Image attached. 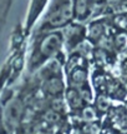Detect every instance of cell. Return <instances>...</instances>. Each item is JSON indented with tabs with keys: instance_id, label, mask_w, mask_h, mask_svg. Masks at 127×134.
<instances>
[{
	"instance_id": "obj_14",
	"label": "cell",
	"mask_w": 127,
	"mask_h": 134,
	"mask_svg": "<svg viewBox=\"0 0 127 134\" xmlns=\"http://www.w3.org/2000/svg\"><path fill=\"white\" fill-rule=\"evenodd\" d=\"M107 3H110V4H117V3H120L121 0H106Z\"/></svg>"
},
{
	"instance_id": "obj_8",
	"label": "cell",
	"mask_w": 127,
	"mask_h": 134,
	"mask_svg": "<svg viewBox=\"0 0 127 134\" xmlns=\"http://www.w3.org/2000/svg\"><path fill=\"white\" fill-rule=\"evenodd\" d=\"M9 111L8 113V119L12 122V120H17L20 115H21V105L16 103V102H12L10 104V108H9Z\"/></svg>"
},
{
	"instance_id": "obj_11",
	"label": "cell",
	"mask_w": 127,
	"mask_h": 134,
	"mask_svg": "<svg viewBox=\"0 0 127 134\" xmlns=\"http://www.w3.org/2000/svg\"><path fill=\"white\" fill-rule=\"evenodd\" d=\"M82 118L86 119V120H93V119L96 118L95 110H93L92 108H90V107L85 108V109L82 110Z\"/></svg>"
},
{
	"instance_id": "obj_2",
	"label": "cell",
	"mask_w": 127,
	"mask_h": 134,
	"mask_svg": "<svg viewBox=\"0 0 127 134\" xmlns=\"http://www.w3.org/2000/svg\"><path fill=\"white\" fill-rule=\"evenodd\" d=\"M62 35L61 34H50L45 39H42L39 47V53L42 58H50L54 53H56L61 47Z\"/></svg>"
},
{
	"instance_id": "obj_10",
	"label": "cell",
	"mask_w": 127,
	"mask_h": 134,
	"mask_svg": "<svg viewBox=\"0 0 127 134\" xmlns=\"http://www.w3.org/2000/svg\"><path fill=\"white\" fill-rule=\"evenodd\" d=\"M127 45V36L126 35H117L116 36V40H115V47H117V49H123V48Z\"/></svg>"
},
{
	"instance_id": "obj_5",
	"label": "cell",
	"mask_w": 127,
	"mask_h": 134,
	"mask_svg": "<svg viewBox=\"0 0 127 134\" xmlns=\"http://www.w3.org/2000/svg\"><path fill=\"white\" fill-rule=\"evenodd\" d=\"M87 80V71L82 68H76L72 73H71V82L74 85L81 88Z\"/></svg>"
},
{
	"instance_id": "obj_4",
	"label": "cell",
	"mask_w": 127,
	"mask_h": 134,
	"mask_svg": "<svg viewBox=\"0 0 127 134\" xmlns=\"http://www.w3.org/2000/svg\"><path fill=\"white\" fill-rule=\"evenodd\" d=\"M44 89L49 95H52V97H58L59 94L62 93L63 90V83L60 78H51L49 79L45 85H44Z\"/></svg>"
},
{
	"instance_id": "obj_13",
	"label": "cell",
	"mask_w": 127,
	"mask_h": 134,
	"mask_svg": "<svg viewBox=\"0 0 127 134\" xmlns=\"http://www.w3.org/2000/svg\"><path fill=\"white\" fill-rule=\"evenodd\" d=\"M63 108V105H62V102L61 100H55V104H54V110L55 111H58V110H61Z\"/></svg>"
},
{
	"instance_id": "obj_7",
	"label": "cell",
	"mask_w": 127,
	"mask_h": 134,
	"mask_svg": "<svg viewBox=\"0 0 127 134\" xmlns=\"http://www.w3.org/2000/svg\"><path fill=\"white\" fill-rule=\"evenodd\" d=\"M105 33V26L102 23H93L90 28V38L93 40H100L102 39Z\"/></svg>"
},
{
	"instance_id": "obj_12",
	"label": "cell",
	"mask_w": 127,
	"mask_h": 134,
	"mask_svg": "<svg viewBox=\"0 0 127 134\" xmlns=\"http://www.w3.org/2000/svg\"><path fill=\"white\" fill-rule=\"evenodd\" d=\"M47 120H50V122H52V123H56L59 120V114H58V111H50V113H47Z\"/></svg>"
},
{
	"instance_id": "obj_9",
	"label": "cell",
	"mask_w": 127,
	"mask_h": 134,
	"mask_svg": "<svg viewBox=\"0 0 127 134\" xmlns=\"http://www.w3.org/2000/svg\"><path fill=\"white\" fill-rule=\"evenodd\" d=\"M96 105H97V109H100L101 111H105L109 109V107H110V100L109 98H106V97H98V99L96 100Z\"/></svg>"
},
{
	"instance_id": "obj_3",
	"label": "cell",
	"mask_w": 127,
	"mask_h": 134,
	"mask_svg": "<svg viewBox=\"0 0 127 134\" xmlns=\"http://www.w3.org/2000/svg\"><path fill=\"white\" fill-rule=\"evenodd\" d=\"M91 0H74V16H76L80 20H85L88 15H90V10H91Z\"/></svg>"
},
{
	"instance_id": "obj_1",
	"label": "cell",
	"mask_w": 127,
	"mask_h": 134,
	"mask_svg": "<svg viewBox=\"0 0 127 134\" xmlns=\"http://www.w3.org/2000/svg\"><path fill=\"white\" fill-rule=\"evenodd\" d=\"M72 16H74V9H72V6L70 5L69 3H66V4L60 6L58 10H55L50 16L47 18L46 25L50 26L51 29L59 28V26H62V25L69 23Z\"/></svg>"
},
{
	"instance_id": "obj_6",
	"label": "cell",
	"mask_w": 127,
	"mask_h": 134,
	"mask_svg": "<svg viewBox=\"0 0 127 134\" xmlns=\"http://www.w3.org/2000/svg\"><path fill=\"white\" fill-rule=\"evenodd\" d=\"M66 97H67V103H69L70 107H72V108H79L82 105V102H84V98H82V95L79 90H76V89H70L67 94H66Z\"/></svg>"
}]
</instances>
